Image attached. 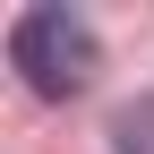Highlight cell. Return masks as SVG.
Returning a JSON list of instances; mask_svg holds the SVG:
<instances>
[{"label": "cell", "instance_id": "cell-1", "mask_svg": "<svg viewBox=\"0 0 154 154\" xmlns=\"http://www.w3.org/2000/svg\"><path fill=\"white\" fill-rule=\"evenodd\" d=\"M9 60H17V77H26L43 103H69V94L94 86L103 43H94V26H86L77 9L43 0V9H17V26H9Z\"/></svg>", "mask_w": 154, "mask_h": 154}, {"label": "cell", "instance_id": "cell-2", "mask_svg": "<svg viewBox=\"0 0 154 154\" xmlns=\"http://www.w3.org/2000/svg\"><path fill=\"white\" fill-rule=\"evenodd\" d=\"M111 146L120 154H154V94H137V103L111 120Z\"/></svg>", "mask_w": 154, "mask_h": 154}]
</instances>
